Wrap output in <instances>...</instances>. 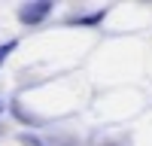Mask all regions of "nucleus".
<instances>
[{
	"instance_id": "f257e3e1",
	"label": "nucleus",
	"mask_w": 152,
	"mask_h": 146,
	"mask_svg": "<svg viewBox=\"0 0 152 146\" xmlns=\"http://www.w3.org/2000/svg\"><path fill=\"white\" fill-rule=\"evenodd\" d=\"M49 12H52V3H49V0H37V3H24L18 9V18L24 24H40Z\"/></svg>"
},
{
	"instance_id": "7ed1b4c3",
	"label": "nucleus",
	"mask_w": 152,
	"mask_h": 146,
	"mask_svg": "<svg viewBox=\"0 0 152 146\" xmlns=\"http://www.w3.org/2000/svg\"><path fill=\"white\" fill-rule=\"evenodd\" d=\"M21 143H24V146H43L37 137H31V134H21Z\"/></svg>"
},
{
	"instance_id": "f03ea898",
	"label": "nucleus",
	"mask_w": 152,
	"mask_h": 146,
	"mask_svg": "<svg viewBox=\"0 0 152 146\" xmlns=\"http://www.w3.org/2000/svg\"><path fill=\"white\" fill-rule=\"evenodd\" d=\"M12 49H15V40H9L6 46H0V64H3V61H6V55L12 52Z\"/></svg>"
}]
</instances>
